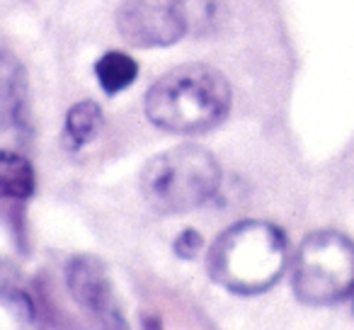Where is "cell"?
Masks as SVG:
<instances>
[{
	"instance_id": "obj_13",
	"label": "cell",
	"mask_w": 354,
	"mask_h": 330,
	"mask_svg": "<svg viewBox=\"0 0 354 330\" xmlns=\"http://www.w3.org/2000/svg\"><path fill=\"white\" fill-rule=\"evenodd\" d=\"M143 330H162V323L158 318H143Z\"/></svg>"
},
{
	"instance_id": "obj_10",
	"label": "cell",
	"mask_w": 354,
	"mask_h": 330,
	"mask_svg": "<svg viewBox=\"0 0 354 330\" xmlns=\"http://www.w3.org/2000/svg\"><path fill=\"white\" fill-rule=\"evenodd\" d=\"M0 304H6L22 323L37 328L39 313H37L35 299H32V294L22 284L20 272L6 260H0Z\"/></svg>"
},
{
	"instance_id": "obj_6",
	"label": "cell",
	"mask_w": 354,
	"mask_h": 330,
	"mask_svg": "<svg viewBox=\"0 0 354 330\" xmlns=\"http://www.w3.org/2000/svg\"><path fill=\"white\" fill-rule=\"evenodd\" d=\"M66 286L95 330H129L102 260L93 255L73 257L66 267Z\"/></svg>"
},
{
	"instance_id": "obj_7",
	"label": "cell",
	"mask_w": 354,
	"mask_h": 330,
	"mask_svg": "<svg viewBox=\"0 0 354 330\" xmlns=\"http://www.w3.org/2000/svg\"><path fill=\"white\" fill-rule=\"evenodd\" d=\"M0 127L10 131H30V85L22 64L0 51Z\"/></svg>"
},
{
	"instance_id": "obj_3",
	"label": "cell",
	"mask_w": 354,
	"mask_h": 330,
	"mask_svg": "<svg viewBox=\"0 0 354 330\" xmlns=\"http://www.w3.org/2000/svg\"><path fill=\"white\" fill-rule=\"evenodd\" d=\"M221 185V165L216 156L202 146H183L162 151L143 165L141 192L158 214H185L202 207Z\"/></svg>"
},
{
	"instance_id": "obj_11",
	"label": "cell",
	"mask_w": 354,
	"mask_h": 330,
	"mask_svg": "<svg viewBox=\"0 0 354 330\" xmlns=\"http://www.w3.org/2000/svg\"><path fill=\"white\" fill-rule=\"evenodd\" d=\"M95 75L107 95H117L127 90L136 80L138 64L124 51H107L102 59L95 64Z\"/></svg>"
},
{
	"instance_id": "obj_8",
	"label": "cell",
	"mask_w": 354,
	"mask_h": 330,
	"mask_svg": "<svg viewBox=\"0 0 354 330\" xmlns=\"http://www.w3.org/2000/svg\"><path fill=\"white\" fill-rule=\"evenodd\" d=\"M35 187L37 178L32 163L22 153L0 151V199H30Z\"/></svg>"
},
{
	"instance_id": "obj_2",
	"label": "cell",
	"mask_w": 354,
	"mask_h": 330,
	"mask_svg": "<svg viewBox=\"0 0 354 330\" xmlns=\"http://www.w3.org/2000/svg\"><path fill=\"white\" fill-rule=\"evenodd\" d=\"M286 270V238L267 221H241L214 241L207 255L212 282L233 294H262Z\"/></svg>"
},
{
	"instance_id": "obj_12",
	"label": "cell",
	"mask_w": 354,
	"mask_h": 330,
	"mask_svg": "<svg viewBox=\"0 0 354 330\" xmlns=\"http://www.w3.org/2000/svg\"><path fill=\"white\" fill-rule=\"evenodd\" d=\"M175 255L183 257V260H192V257L199 255V250L204 248V238L199 231H194V228H185L180 236L175 238Z\"/></svg>"
},
{
	"instance_id": "obj_5",
	"label": "cell",
	"mask_w": 354,
	"mask_h": 330,
	"mask_svg": "<svg viewBox=\"0 0 354 330\" xmlns=\"http://www.w3.org/2000/svg\"><path fill=\"white\" fill-rule=\"evenodd\" d=\"M117 30L129 44L141 49L175 44L187 32L183 0H124Z\"/></svg>"
},
{
	"instance_id": "obj_1",
	"label": "cell",
	"mask_w": 354,
	"mask_h": 330,
	"mask_svg": "<svg viewBox=\"0 0 354 330\" xmlns=\"http://www.w3.org/2000/svg\"><path fill=\"white\" fill-rule=\"evenodd\" d=\"M231 85L221 71L185 64L167 71L146 93V117L162 131L202 134L226 119Z\"/></svg>"
},
{
	"instance_id": "obj_9",
	"label": "cell",
	"mask_w": 354,
	"mask_h": 330,
	"mask_svg": "<svg viewBox=\"0 0 354 330\" xmlns=\"http://www.w3.org/2000/svg\"><path fill=\"white\" fill-rule=\"evenodd\" d=\"M104 124L102 109L100 104L83 100L73 104L66 114V129H64V143L68 151H80L85 143H90L100 134Z\"/></svg>"
},
{
	"instance_id": "obj_4",
	"label": "cell",
	"mask_w": 354,
	"mask_h": 330,
	"mask_svg": "<svg viewBox=\"0 0 354 330\" xmlns=\"http://www.w3.org/2000/svg\"><path fill=\"white\" fill-rule=\"evenodd\" d=\"M354 291V243L337 231L304 238L294 262V294L310 306L342 301Z\"/></svg>"
}]
</instances>
